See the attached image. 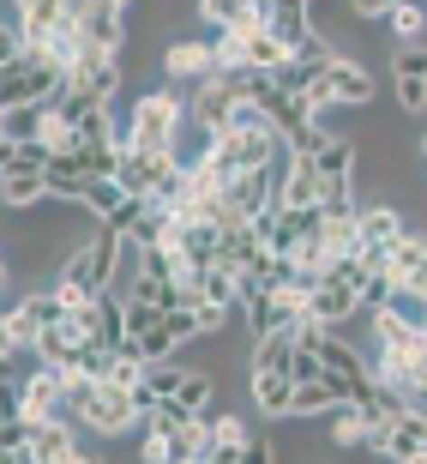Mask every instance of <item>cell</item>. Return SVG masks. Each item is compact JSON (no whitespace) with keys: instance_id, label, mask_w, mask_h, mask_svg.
<instances>
[{"instance_id":"obj_10","label":"cell","mask_w":427,"mask_h":464,"mask_svg":"<svg viewBox=\"0 0 427 464\" xmlns=\"http://www.w3.org/2000/svg\"><path fill=\"white\" fill-rule=\"evenodd\" d=\"M277 169L283 163H259V169H235L229 175V188H223V206L235 211V218H259V211L277 199Z\"/></svg>"},{"instance_id":"obj_14","label":"cell","mask_w":427,"mask_h":464,"mask_svg":"<svg viewBox=\"0 0 427 464\" xmlns=\"http://www.w3.org/2000/svg\"><path fill=\"white\" fill-rule=\"evenodd\" d=\"M397 236H410V211H397L392 199H374V206H356V241L367 254H385Z\"/></svg>"},{"instance_id":"obj_4","label":"cell","mask_w":427,"mask_h":464,"mask_svg":"<svg viewBox=\"0 0 427 464\" xmlns=\"http://www.w3.org/2000/svg\"><path fill=\"white\" fill-rule=\"evenodd\" d=\"M211 145H217V151L229 157L235 169H259V163H283V151H289V145H283V133H277V127H271L265 115H259L253 103H241L235 115H229V127H223V133L211 139Z\"/></svg>"},{"instance_id":"obj_29","label":"cell","mask_w":427,"mask_h":464,"mask_svg":"<svg viewBox=\"0 0 427 464\" xmlns=\"http://www.w3.org/2000/svg\"><path fill=\"white\" fill-rule=\"evenodd\" d=\"M6 332H13V350H18V356H31V344H36V332H43V326H36L31 314L13 302V308H6Z\"/></svg>"},{"instance_id":"obj_32","label":"cell","mask_w":427,"mask_h":464,"mask_svg":"<svg viewBox=\"0 0 427 464\" xmlns=\"http://www.w3.org/2000/svg\"><path fill=\"white\" fill-rule=\"evenodd\" d=\"M18 43H24V36H18V24H13V18H0V67L18 54Z\"/></svg>"},{"instance_id":"obj_16","label":"cell","mask_w":427,"mask_h":464,"mask_svg":"<svg viewBox=\"0 0 427 464\" xmlns=\"http://www.w3.org/2000/svg\"><path fill=\"white\" fill-rule=\"evenodd\" d=\"M0 206L6 211L49 206V169H43V163H13V169H0Z\"/></svg>"},{"instance_id":"obj_21","label":"cell","mask_w":427,"mask_h":464,"mask_svg":"<svg viewBox=\"0 0 427 464\" xmlns=\"http://www.w3.org/2000/svg\"><path fill=\"white\" fill-rule=\"evenodd\" d=\"M36 139L49 145V157H61V151L79 145V121H72L61 103H43V115H36Z\"/></svg>"},{"instance_id":"obj_30","label":"cell","mask_w":427,"mask_h":464,"mask_svg":"<svg viewBox=\"0 0 427 464\" xmlns=\"http://www.w3.org/2000/svg\"><path fill=\"white\" fill-rule=\"evenodd\" d=\"M157 314H163V308H157V302H138V295H127V338H138V332L151 326Z\"/></svg>"},{"instance_id":"obj_17","label":"cell","mask_w":427,"mask_h":464,"mask_svg":"<svg viewBox=\"0 0 427 464\" xmlns=\"http://www.w3.org/2000/svg\"><path fill=\"white\" fill-rule=\"evenodd\" d=\"M247 398H253L259 416H289V398H295V374L289 368H247Z\"/></svg>"},{"instance_id":"obj_6","label":"cell","mask_w":427,"mask_h":464,"mask_svg":"<svg viewBox=\"0 0 427 464\" xmlns=\"http://www.w3.org/2000/svg\"><path fill=\"white\" fill-rule=\"evenodd\" d=\"M361 452H379V459L397 464H427V404H403L385 429H367Z\"/></svg>"},{"instance_id":"obj_23","label":"cell","mask_w":427,"mask_h":464,"mask_svg":"<svg viewBox=\"0 0 427 464\" xmlns=\"http://www.w3.org/2000/svg\"><path fill=\"white\" fill-rule=\"evenodd\" d=\"M18 308L31 314L36 326H61V320H67V308H72V302H67V295H61V290H54V284H49V290H31V295H24V302H18Z\"/></svg>"},{"instance_id":"obj_27","label":"cell","mask_w":427,"mask_h":464,"mask_svg":"<svg viewBox=\"0 0 427 464\" xmlns=\"http://www.w3.org/2000/svg\"><path fill=\"white\" fill-rule=\"evenodd\" d=\"M187 422H193V411H187V404H181V398H157V411L151 416H145V429H151V434H175V429H187Z\"/></svg>"},{"instance_id":"obj_1","label":"cell","mask_w":427,"mask_h":464,"mask_svg":"<svg viewBox=\"0 0 427 464\" xmlns=\"http://www.w3.org/2000/svg\"><path fill=\"white\" fill-rule=\"evenodd\" d=\"M67 416L79 422V434H97V440L138 429L133 392L115 386V380H90V374H67Z\"/></svg>"},{"instance_id":"obj_35","label":"cell","mask_w":427,"mask_h":464,"mask_svg":"<svg viewBox=\"0 0 427 464\" xmlns=\"http://www.w3.org/2000/svg\"><path fill=\"white\" fill-rule=\"evenodd\" d=\"M0 356H18V350H13V332H6V314H0Z\"/></svg>"},{"instance_id":"obj_28","label":"cell","mask_w":427,"mask_h":464,"mask_svg":"<svg viewBox=\"0 0 427 464\" xmlns=\"http://www.w3.org/2000/svg\"><path fill=\"white\" fill-rule=\"evenodd\" d=\"M392 97L403 115H422L427 109V79H415V72H392Z\"/></svg>"},{"instance_id":"obj_13","label":"cell","mask_w":427,"mask_h":464,"mask_svg":"<svg viewBox=\"0 0 427 464\" xmlns=\"http://www.w3.org/2000/svg\"><path fill=\"white\" fill-rule=\"evenodd\" d=\"M79 422L72 416H49V422H31V464H79Z\"/></svg>"},{"instance_id":"obj_22","label":"cell","mask_w":427,"mask_h":464,"mask_svg":"<svg viewBox=\"0 0 427 464\" xmlns=\"http://www.w3.org/2000/svg\"><path fill=\"white\" fill-rule=\"evenodd\" d=\"M175 398H181L193 416H211V411H217V374L187 368V374H181V386H175Z\"/></svg>"},{"instance_id":"obj_3","label":"cell","mask_w":427,"mask_h":464,"mask_svg":"<svg viewBox=\"0 0 427 464\" xmlns=\"http://www.w3.org/2000/svg\"><path fill=\"white\" fill-rule=\"evenodd\" d=\"M301 103L313 109V121H325L331 109H367L374 103V72L361 67V61H349V54H331L325 67H313Z\"/></svg>"},{"instance_id":"obj_15","label":"cell","mask_w":427,"mask_h":464,"mask_svg":"<svg viewBox=\"0 0 427 464\" xmlns=\"http://www.w3.org/2000/svg\"><path fill=\"white\" fill-rule=\"evenodd\" d=\"M308 314L319 320V326H349V320H356V314H367V308H361V290H356V284H343V277L325 272L319 284L308 290Z\"/></svg>"},{"instance_id":"obj_24","label":"cell","mask_w":427,"mask_h":464,"mask_svg":"<svg viewBox=\"0 0 427 464\" xmlns=\"http://www.w3.org/2000/svg\"><path fill=\"white\" fill-rule=\"evenodd\" d=\"M361 440H367V422H361V411H356V404H331V447L356 452Z\"/></svg>"},{"instance_id":"obj_5","label":"cell","mask_w":427,"mask_h":464,"mask_svg":"<svg viewBox=\"0 0 427 464\" xmlns=\"http://www.w3.org/2000/svg\"><path fill=\"white\" fill-rule=\"evenodd\" d=\"M301 314H308V290H295V284H253L241 295V320L253 338L259 332H289Z\"/></svg>"},{"instance_id":"obj_39","label":"cell","mask_w":427,"mask_h":464,"mask_svg":"<svg viewBox=\"0 0 427 464\" xmlns=\"http://www.w3.org/2000/svg\"><path fill=\"white\" fill-rule=\"evenodd\" d=\"M308 6H319V0H308Z\"/></svg>"},{"instance_id":"obj_34","label":"cell","mask_w":427,"mask_h":464,"mask_svg":"<svg viewBox=\"0 0 427 464\" xmlns=\"http://www.w3.org/2000/svg\"><path fill=\"white\" fill-rule=\"evenodd\" d=\"M13 163H18V139L0 133V169H13Z\"/></svg>"},{"instance_id":"obj_8","label":"cell","mask_w":427,"mask_h":464,"mask_svg":"<svg viewBox=\"0 0 427 464\" xmlns=\"http://www.w3.org/2000/svg\"><path fill=\"white\" fill-rule=\"evenodd\" d=\"M241 109V91L229 72H211V79H199V91L187 97V127L199 139H217L223 127H229V115Z\"/></svg>"},{"instance_id":"obj_7","label":"cell","mask_w":427,"mask_h":464,"mask_svg":"<svg viewBox=\"0 0 427 464\" xmlns=\"http://www.w3.org/2000/svg\"><path fill=\"white\" fill-rule=\"evenodd\" d=\"M356 169H361V145L356 139H325L313 151V175H319V206H356Z\"/></svg>"},{"instance_id":"obj_26","label":"cell","mask_w":427,"mask_h":464,"mask_svg":"<svg viewBox=\"0 0 427 464\" xmlns=\"http://www.w3.org/2000/svg\"><path fill=\"white\" fill-rule=\"evenodd\" d=\"M385 24H392L397 43H422V36H427V6H415V0H397L392 13H385Z\"/></svg>"},{"instance_id":"obj_19","label":"cell","mask_w":427,"mask_h":464,"mask_svg":"<svg viewBox=\"0 0 427 464\" xmlns=\"http://www.w3.org/2000/svg\"><path fill=\"white\" fill-rule=\"evenodd\" d=\"M259 13H265V31L283 36L289 49L313 31V6H308V0H259Z\"/></svg>"},{"instance_id":"obj_20","label":"cell","mask_w":427,"mask_h":464,"mask_svg":"<svg viewBox=\"0 0 427 464\" xmlns=\"http://www.w3.org/2000/svg\"><path fill=\"white\" fill-rule=\"evenodd\" d=\"M217 236L223 229L211 224V218H181V229H175V254L187 259V266H211V259H217Z\"/></svg>"},{"instance_id":"obj_9","label":"cell","mask_w":427,"mask_h":464,"mask_svg":"<svg viewBox=\"0 0 427 464\" xmlns=\"http://www.w3.org/2000/svg\"><path fill=\"white\" fill-rule=\"evenodd\" d=\"M18 411L31 416V422L67 416V368H54V362H36L31 374L18 380Z\"/></svg>"},{"instance_id":"obj_31","label":"cell","mask_w":427,"mask_h":464,"mask_svg":"<svg viewBox=\"0 0 427 464\" xmlns=\"http://www.w3.org/2000/svg\"><path fill=\"white\" fill-rule=\"evenodd\" d=\"M392 6H397V0H349V18H361V24H367V18H385Z\"/></svg>"},{"instance_id":"obj_36","label":"cell","mask_w":427,"mask_h":464,"mask_svg":"<svg viewBox=\"0 0 427 464\" xmlns=\"http://www.w3.org/2000/svg\"><path fill=\"white\" fill-rule=\"evenodd\" d=\"M0 380H18V356H0Z\"/></svg>"},{"instance_id":"obj_2","label":"cell","mask_w":427,"mask_h":464,"mask_svg":"<svg viewBox=\"0 0 427 464\" xmlns=\"http://www.w3.org/2000/svg\"><path fill=\"white\" fill-rule=\"evenodd\" d=\"M181 133H187V97L175 91H145L120 121V145L133 151H181Z\"/></svg>"},{"instance_id":"obj_33","label":"cell","mask_w":427,"mask_h":464,"mask_svg":"<svg viewBox=\"0 0 427 464\" xmlns=\"http://www.w3.org/2000/svg\"><path fill=\"white\" fill-rule=\"evenodd\" d=\"M271 459H277L271 440H247V447H241V464H271Z\"/></svg>"},{"instance_id":"obj_38","label":"cell","mask_w":427,"mask_h":464,"mask_svg":"<svg viewBox=\"0 0 427 464\" xmlns=\"http://www.w3.org/2000/svg\"><path fill=\"white\" fill-rule=\"evenodd\" d=\"M422 163H427V133H422Z\"/></svg>"},{"instance_id":"obj_37","label":"cell","mask_w":427,"mask_h":464,"mask_svg":"<svg viewBox=\"0 0 427 464\" xmlns=\"http://www.w3.org/2000/svg\"><path fill=\"white\" fill-rule=\"evenodd\" d=\"M6 277H13V266H6V247H0V290H6Z\"/></svg>"},{"instance_id":"obj_12","label":"cell","mask_w":427,"mask_h":464,"mask_svg":"<svg viewBox=\"0 0 427 464\" xmlns=\"http://www.w3.org/2000/svg\"><path fill=\"white\" fill-rule=\"evenodd\" d=\"M157 67H163V79H211L217 72V54H211V36H175V43H163V54H157Z\"/></svg>"},{"instance_id":"obj_25","label":"cell","mask_w":427,"mask_h":464,"mask_svg":"<svg viewBox=\"0 0 427 464\" xmlns=\"http://www.w3.org/2000/svg\"><path fill=\"white\" fill-rule=\"evenodd\" d=\"M0 459H13V464H31V416H24V411L0 422Z\"/></svg>"},{"instance_id":"obj_18","label":"cell","mask_w":427,"mask_h":464,"mask_svg":"<svg viewBox=\"0 0 427 464\" xmlns=\"http://www.w3.org/2000/svg\"><path fill=\"white\" fill-rule=\"evenodd\" d=\"M205 429L211 434H205V459H199V464H235L241 447L253 440V434H247V422H241V416H229V411H211Z\"/></svg>"},{"instance_id":"obj_11","label":"cell","mask_w":427,"mask_h":464,"mask_svg":"<svg viewBox=\"0 0 427 464\" xmlns=\"http://www.w3.org/2000/svg\"><path fill=\"white\" fill-rule=\"evenodd\" d=\"M79 36H85L90 49H115L127 54V6H115V0H79Z\"/></svg>"}]
</instances>
